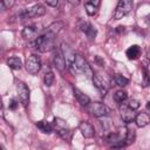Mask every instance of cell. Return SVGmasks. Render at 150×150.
<instances>
[{
    "mask_svg": "<svg viewBox=\"0 0 150 150\" xmlns=\"http://www.w3.org/2000/svg\"><path fill=\"white\" fill-rule=\"evenodd\" d=\"M55 36H56L55 33L46 29V32L42 35L38 36L30 45L34 46V48L39 49L42 53L50 52L55 48Z\"/></svg>",
    "mask_w": 150,
    "mask_h": 150,
    "instance_id": "obj_1",
    "label": "cell"
},
{
    "mask_svg": "<svg viewBox=\"0 0 150 150\" xmlns=\"http://www.w3.org/2000/svg\"><path fill=\"white\" fill-rule=\"evenodd\" d=\"M53 130H55L63 139H69L70 130H69L68 123L64 120H62L60 117H55L53 120Z\"/></svg>",
    "mask_w": 150,
    "mask_h": 150,
    "instance_id": "obj_2",
    "label": "cell"
},
{
    "mask_svg": "<svg viewBox=\"0 0 150 150\" xmlns=\"http://www.w3.org/2000/svg\"><path fill=\"white\" fill-rule=\"evenodd\" d=\"M132 8V0H118L116 9L114 12V19L120 20L130 13Z\"/></svg>",
    "mask_w": 150,
    "mask_h": 150,
    "instance_id": "obj_3",
    "label": "cell"
},
{
    "mask_svg": "<svg viewBox=\"0 0 150 150\" xmlns=\"http://www.w3.org/2000/svg\"><path fill=\"white\" fill-rule=\"evenodd\" d=\"M87 109L95 117H104L110 112V109L105 104L100 102H93V103L89 102V104L87 105Z\"/></svg>",
    "mask_w": 150,
    "mask_h": 150,
    "instance_id": "obj_4",
    "label": "cell"
},
{
    "mask_svg": "<svg viewBox=\"0 0 150 150\" xmlns=\"http://www.w3.org/2000/svg\"><path fill=\"white\" fill-rule=\"evenodd\" d=\"M25 66H26V70H27L29 74L36 75V74L40 71V69H41V59H40L38 55L32 54V55H29V56L26 59Z\"/></svg>",
    "mask_w": 150,
    "mask_h": 150,
    "instance_id": "obj_5",
    "label": "cell"
},
{
    "mask_svg": "<svg viewBox=\"0 0 150 150\" xmlns=\"http://www.w3.org/2000/svg\"><path fill=\"white\" fill-rule=\"evenodd\" d=\"M46 14V8L42 5H35L28 9H25L20 13V18L22 19H29V18H39Z\"/></svg>",
    "mask_w": 150,
    "mask_h": 150,
    "instance_id": "obj_6",
    "label": "cell"
},
{
    "mask_svg": "<svg viewBox=\"0 0 150 150\" xmlns=\"http://www.w3.org/2000/svg\"><path fill=\"white\" fill-rule=\"evenodd\" d=\"M16 91H18V96L20 102L22 103V105H27L29 103V89L28 87L23 83V82H18L16 83Z\"/></svg>",
    "mask_w": 150,
    "mask_h": 150,
    "instance_id": "obj_7",
    "label": "cell"
},
{
    "mask_svg": "<svg viewBox=\"0 0 150 150\" xmlns=\"http://www.w3.org/2000/svg\"><path fill=\"white\" fill-rule=\"evenodd\" d=\"M60 49H61V53H62V55H63V57H64L66 67L68 68V67L74 62L76 54H75V53L73 52V49H71L67 43H64V42H62V43H61Z\"/></svg>",
    "mask_w": 150,
    "mask_h": 150,
    "instance_id": "obj_8",
    "label": "cell"
},
{
    "mask_svg": "<svg viewBox=\"0 0 150 150\" xmlns=\"http://www.w3.org/2000/svg\"><path fill=\"white\" fill-rule=\"evenodd\" d=\"M120 115H121V118L125 122V123H130L135 120V110H132L131 108H129L127 104H123L121 103V107H120Z\"/></svg>",
    "mask_w": 150,
    "mask_h": 150,
    "instance_id": "obj_9",
    "label": "cell"
},
{
    "mask_svg": "<svg viewBox=\"0 0 150 150\" xmlns=\"http://www.w3.org/2000/svg\"><path fill=\"white\" fill-rule=\"evenodd\" d=\"M93 83L96 87V89L101 93V95H105L109 90V84L100 76V75H93Z\"/></svg>",
    "mask_w": 150,
    "mask_h": 150,
    "instance_id": "obj_10",
    "label": "cell"
},
{
    "mask_svg": "<svg viewBox=\"0 0 150 150\" xmlns=\"http://www.w3.org/2000/svg\"><path fill=\"white\" fill-rule=\"evenodd\" d=\"M79 129H80L82 136L86 137V138H91V137H94V135H95L94 127H93L89 122L82 121V122L79 124Z\"/></svg>",
    "mask_w": 150,
    "mask_h": 150,
    "instance_id": "obj_11",
    "label": "cell"
},
{
    "mask_svg": "<svg viewBox=\"0 0 150 150\" xmlns=\"http://www.w3.org/2000/svg\"><path fill=\"white\" fill-rule=\"evenodd\" d=\"M53 62H54V66L59 69V70H63L66 68V61H64V57L61 53V49L59 48L55 54H54V59H53Z\"/></svg>",
    "mask_w": 150,
    "mask_h": 150,
    "instance_id": "obj_12",
    "label": "cell"
},
{
    "mask_svg": "<svg viewBox=\"0 0 150 150\" xmlns=\"http://www.w3.org/2000/svg\"><path fill=\"white\" fill-rule=\"evenodd\" d=\"M73 91H74V96L76 97V100L79 101V103L82 105V107H87L90 102V98L88 95H86L84 93H82L80 89L77 88H73Z\"/></svg>",
    "mask_w": 150,
    "mask_h": 150,
    "instance_id": "obj_13",
    "label": "cell"
},
{
    "mask_svg": "<svg viewBox=\"0 0 150 150\" xmlns=\"http://www.w3.org/2000/svg\"><path fill=\"white\" fill-rule=\"evenodd\" d=\"M135 122H136V125L139 127V128H144L149 124L150 122V117L146 112H139L135 116Z\"/></svg>",
    "mask_w": 150,
    "mask_h": 150,
    "instance_id": "obj_14",
    "label": "cell"
},
{
    "mask_svg": "<svg viewBox=\"0 0 150 150\" xmlns=\"http://www.w3.org/2000/svg\"><path fill=\"white\" fill-rule=\"evenodd\" d=\"M141 53H142V52H141V47L137 46V45L130 46V47L127 49V52H125L127 57H128L129 60H136V59H138L139 55H141Z\"/></svg>",
    "mask_w": 150,
    "mask_h": 150,
    "instance_id": "obj_15",
    "label": "cell"
},
{
    "mask_svg": "<svg viewBox=\"0 0 150 150\" xmlns=\"http://www.w3.org/2000/svg\"><path fill=\"white\" fill-rule=\"evenodd\" d=\"M36 34H38V28L35 26H27L22 29V38L23 39L30 40V39L35 38Z\"/></svg>",
    "mask_w": 150,
    "mask_h": 150,
    "instance_id": "obj_16",
    "label": "cell"
},
{
    "mask_svg": "<svg viewBox=\"0 0 150 150\" xmlns=\"http://www.w3.org/2000/svg\"><path fill=\"white\" fill-rule=\"evenodd\" d=\"M35 125L43 134H50L53 131V124H50L48 121H39V122H36Z\"/></svg>",
    "mask_w": 150,
    "mask_h": 150,
    "instance_id": "obj_17",
    "label": "cell"
},
{
    "mask_svg": "<svg viewBox=\"0 0 150 150\" xmlns=\"http://www.w3.org/2000/svg\"><path fill=\"white\" fill-rule=\"evenodd\" d=\"M7 64H8V67H9L11 69H13V70H19V69H21V67H22L21 60H20L19 57H16V56H13V57L8 59Z\"/></svg>",
    "mask_w": 150,
    "mask_h": 150,
    "instance_id": "obj_18",
    "label": "cell"
},
{
    "mask_svg": "<svg viewBox=\"0 0 150 150\" xmlns=\"http://www.w3.org/2000/svg\"><path fill=\"white\" fill-rule=\"evenodd\" d=\"M128 98V95L124 90H117L115 94H114V100L117 102V103H123L125 100Z\"/></svg>",
    "mask_w": 150,
    "mask_h": 150,
    "instance_id": "obj_19",
    "label": "cell"
},
{
    "mask_svg": "<svg viewBox=\"0 0 150 150\" xmlns=\"http://www.w3.org/2000/svg\"><path fill=\"white\" fill-rule=\"evenodd\" d=\"M134 141H135V131L130 130V129H127L125 135H124V144L128 145L130 143H134Z\"/></svg>",
    "mask_w": 150,
    "mask_h": 150,
    "instance_id": "obj_20",
    "label": "cell"
},
{
    "mask_svg": "<svg viewBox=\"0 0 150 150\" xmlns=\"http://www.w3.org/2000/svg\"><path fill=\"white\" fill-rule=\"evenodd\" d=\"M114 80H115L116 84L120 86V87H125L128 84V82H129V80L127 77H124L123 75H121V74H116L115 77H114Z\"/></svg>",
    "mask_w": 150,
    "mask_h": 150,
    "instance_id": "obj_21",
    "label": "cell"
},
{
    "mask_svg": "<svg viewBox=\"0 0 150 150\" xmlns=\"http://www.w3.org/2000/svg\"><path fill=\"white\" fill-rule=\"evenodd\" d=\"M63 27V22H61V21H57V22H53L47 29L48 30H50V32H53V33H55V34H57L60 30H61V28Z\"/></svg>",
    "mask_w": 150,
    "mask_h": 150,
    "instance_id": "obj_22",
    "label": "cell"
},
{
    "mask_svg": "<svg viewBox=\"0 0 150 150\" xmlns=\"http://www.w3.org/2000/svg\"><path fill=\"white\" fill-rule=\"evenodd\" d=\"M43 82H45V86L50 87L53 84V82H54V74L52 71L46 73L45 76H43Z\"/></svg>",
    "mask_w": 150,
    "mask_h": 150,
    "instance_id": "obj_23",
    "label": "cell"
},
{
    "mask_svg": "<svg viewBox=\"0 0 150 150\" xmlns=\"http://www.w3.org/2000/svg\"><path fill=\"white\" fill-rule=\"evenodd\" d=\"M96 9H97V8H95L91 4H89L88 1L86 2V12H87V14H88V15L93 16V15L96 13Z\"/></svg>",
    "mask_w": 150,
    "mask_h": 150,
    "instance_id": "obj_24",
    "label": "cell"
},
{
    "mask_svg": "<svg viewBox=\"0 0 150 150\" xmlns=\"http://www.w3.org/2000/svg\"><path fill=\"white\" fill-rule=\"evenodd\" d=\"M79 27H80V29H81L82 32L87 33V32H88L93 26H91L89 22H87V21H83V20H82V21H80V26H79Z\"/></svg>",
    "mask_w": 150,
    "mask_h": 150,
    "instance_id": "obj_25",
    "label": "cell"
},
{
    "mask_svg": "<svg viewBox=\"0 0 150 150\" xmlns=\"http://www.w3.org/2000/svg\"><path fill=\"white\" fill-rule=\"evenodd\" d=\"M127 105H128L129 108H131L132 110H137V109L139 108V102H138L137 100H135V98H131V100L127 103Z\"/></svg>",
    "mask_w": 150,
    "mask_h": 150,
    "instance_id": "obj_26",
    "label": "cell"
},
{
    "mask_svg": "<svg viewBox=\"0 0 150 150\" xmlns=\"http://www.w3.org/2000/svg\"><path fill=\"white\" fill-rule=\"evenodd\" d=\"M1 1H2V5H4L5 11L11 9L14 6V4H15V0H1Z\"/></svg>",
    "mask_w": 150,
    "mask_h": 150,
    "instance_id": "obj_27",
    "label": "cell"
},
{
    "mask_svg": "<svg viewBox=\"0 0 150 150\" xmlns=\"http://www.w3.org/2000/svg\"><path fill=\"white\" fill-rule=\"evenodd\" d=\"M149 84V75H148V70L146 68L143 69V86L146 87Z\"/></svg>",
    "mask_w": 150,
    "mask_h": 150,
    "instance_id": "obj_28",
    "label": "cell"
},
{
    "mask_svg": "<svg viewBox=\"0 0 150 150\" xmlns=\"http://www.w3.org/2000/svg\"><path fill=\"white\" fill-rule=\"evenodd\" d=\"M8 107H9V109H13V110H14V109H16V107H18V103H16V101L12 98V100L9 101V105H8Z\"/></svg>",
    "mask_w": 150,
    "mask_h": 150,
    "instance_id": "obj_29",
    "label": "cell"
},
{
    "mask_svg": "<svg viewBox=\"0 0 150 150\" xmlns=\"http://www.w3.org/2000/svg\"><path fill=\"white\" fill-rule=\"evenodd\" d=\"M46 2H47L49 6H52V7H56L57 4H59V0H46Z\"/></svg>",
    "mask_w": 150,
    "mask_h": 150,
    "instance_id": "obj_30",
    "label": "cell"
},
{
    "mask_svg": "<svg viewBox=\"0 0 150 150\" xmlns=\"http://www.w3.org/2000/svg\"><path fill=\"white\" fill-rule=\"evenodd\" d=\"M88 2H89V4H91L95 8H98V6H100V2H101V1H100V0H88Z\"/></svg>",
    "mask_w": 150,
    "mask_h": 150,
    "instance_id": "obj_31",
    "label": "cell"
},
{
    "mask_svg": "<svg viewBox=\"0 0 150 150\" xmlns=\"http://www.w3.org/2000/svg\"><path fill=\"white\" fill-rule=\"evenodd\" d=\"M0 149H2V145H0Z\"/></svg>",
    "mask_w": 150,
    "mask_h": 150,
    "instance_id": "obj_32",
    "label": "cell"
}]
</instances>
